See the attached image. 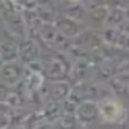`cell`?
I'll return each instance as SVG.
<instances>
[{
  "instance_id": "obj_1",
  "label": "cell",
  "mask_w": 129,
  "mask_h": 129,
  "mask_svg": "<svg viewBox=\"0 0 129 129\" xmlns=\"http://www.w3.org/2000/svg\"><path fill=\"white\" fill-rule=\"evenodd\" d=\"M100 110H102V115L107 119H116L118 115H119V107L115 102H105L102 107H100Z\"/></svg>"
}]
</instances>
